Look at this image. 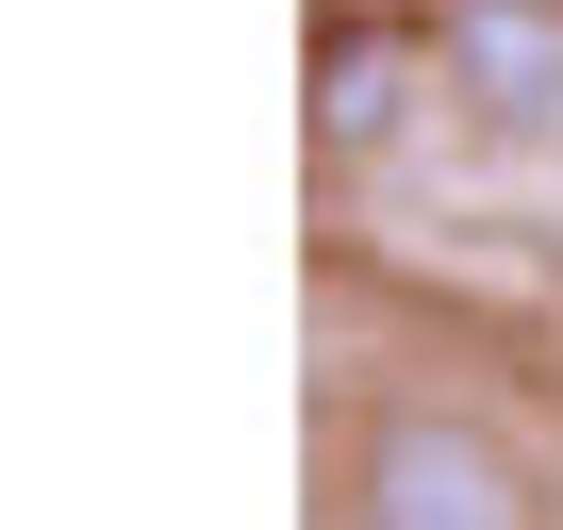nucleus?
<instances>
[{"instance_id":"nucleus-1","label":"nucleus","mask_w":563,"mask_h":530,"mask_svg":"<svg viewBox=\"0 0 563 530\" xmlns=\"http://www.w3.org/2000/svg\"><path fill=\"white\" fill-rule=\"evenodd\" d=\"M349 530H547V481L514 464V431L448 398H382L349 448Z\"/></svg>"},{"instance_id":"nucleus-3","label":"nucleus","mask_w":563,"mask_h":530,"mask_svg":"<svg viewBox=\"0 0 563 530\" xmlns=\"http://www.w3.org/2000/svg\"><path fill=\"white\" fill-rule=\"evenodd\" d=\"M431 84H448V67H431V18H398V0H332V18H316V166H382Z\"/></svg>"},{"instance_id":"nucleus-2","label":"nucleus","mask_w":563,"mask_h":530,"mask_svg":"<svg viewBox=\"0 0 563 530\" xmlns=\"http://www.w3.org/2000/svg\"><path fill=\"white\" fill-rule=\"evenodd\" d=\"M415 18H431L448 100H464L497 150H547V133H563V0H415Z\"/></svg>"}]
</instances>
